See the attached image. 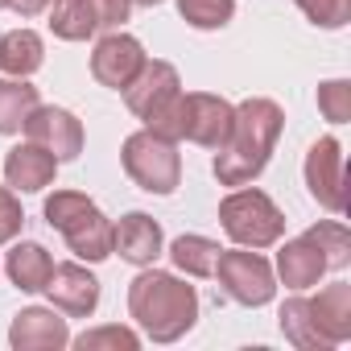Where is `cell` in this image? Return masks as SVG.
Instances as JSON below:
<instances>
[{
  "instance_id": "12",
  "label": "cell",
  "mask_w": 351,
  "mask_h": 351,
  "mask_svg": "<svg viewBox=\"0 0 351 351\" xmlns=\"http://www.w3.org/2000/svg\"><path fill=\"white\" fill-rule=\"evenodd\" d=\"M46 293L54 302V310L71 314V318H87L99 306V281L83 269V265H54Z\"/></svg>"
},
{
  "instance_id": "27",
  "label": "cell",
  "mask_w": 351,
  "mask_h": 351,
  "mask_svg": "<svg viewBox=\"0 0 351 351\" xmlns=\"http://www.w3.org/2000/svg\"><path fill=\"white\" fill-rule=\"evenodd\" d=\"M318 108L330 124H347L351 120V83L347 79H330L318 87Z\"/></svg>"
},
{
  "instance_id": "31",
  "label": "cell",
  "mask_w": 351,
  "mask_h": 351,
  "mask_svg": "<svg viewBox=\"0 0 351 351\" xmlns=\"http://www.w3.org/2000/svg\"><path fill=\"white\" fill-rule=\"evenodd\" d=\"M50 5H54V0H9V9L21 13V17H38V13H46Z\"/></svg>"
},
{
  "instance_id": "9",
  "label": "cell",
  "mask_w": 351,
  "mask_h": 351,
  "mask_svg": "<svg viewBox=\"0 0 351 351\" xmlns=\"http://www.w3.org/2000/svg\"><path fill=\"white\" fill-rule=\"evenodd\" d=\"M178 91H182L178 71H173L169 62H157V58L149 62V58H145V62H141V71H136V75L128 79V87H124V104H128V108L149 124V120H153V116H157L173 95H178Z\"/></svg>"
},
{
  "instance_id": "28",
  "label": "cell",
  "mask_w": 351,
  "mask_h": 351,
  "mask_svg": "<svg viewBox=\"0 0 351 351\" xmlns=\"http://www.w3.org/2000/svg\"><path fill=\"white\" fill-rule=\"evenodd\" d=\"M298 9L322 29H343L351 21V0H298Z\"/></svg>"
},
{
  "instance_id": "15",
  "label": "cell",
  "mask_w": 351,
  "mask_h": 351,
  "mask_svg": "<svg viewBox=\"0 0 351 351\" xmlns=\"http://www.w3.org/2000/svg\"><path fill=\"white\" fill-rule=\"evenodd\" d=\"M306 310H310L326 347H339L351 339V285L347 281H335L318 298H306Z\"/></svg>"
},
{
  "instance_id": "5",
  "label": "cell",
  "mask_w": 351,
  "mask_h": 351,
  "mask_svg": "<svg viewBox=\"0 0 351 351\" xmlns=\"http://www.w3.org/2000/svg\"><path fill=\"white\" fill-rule=\"evenodd\" d=\"M219 219L240 248H269L285 236V215L265 191H232L219 203Z\"/></svg>"
},
{
  "instance_id": "20",
  "label": "cell",
  "mask_w": 351,
  "mask_h": 351,
  "mask_svg": "<svg viewBox=\"0 0 351 351\" xmlns=\"http://www.w3.org/2000/svg\"><path fill=\"white\" fill-rule=\"evenodd\" d=\"M219 252L223 248L215 240H207V236H178V240L169 244V261L178 265L182 273H191V277H211Z\"/></svg>"
},
{
  "instance_id": "10",
  "label": "cell",
  "mask_w": 351,
  "mask_h": 351,
  "mask_svg": "<svg viewBox=\"0 0 351 351\" xmlns=\"http://www.w3.org/2000/svg\"><path fill=\"white\" fill-rule=\"evenodd\" d=\"M232 116L236 108L223 99V95H207V91H195L186 95V116H182V141H195L203 149H219L232 132Z\"/></svg>"
},
{
  "instance_id": "8",
  "label": "cell",
  "mask_w": 351,
  "mask_h": 351,
  "mask_svg": "<svg viewBox=\"0 0 351 351\" xmlns=\"http://www.w3.org/2000/svg\"><path fill=\"white\" fill-rule=\"evenodd\" d=\"M25 136L34 141V145H42V149H50L58 161H75L79 153H83V124L66 112V108H34L29 116H25Z\"/></svg>"
},
{
  "instance_id": "1",
  "label": "cell",
  "mask_w": 351,
  "mask_h": 351,
  "mask_svg": "<svg viewBox=\"0 0 351 351\" xmlns=\"http://www.w3.org/2000/svg\"><path fill=\"white\" fill-rule=\"evenodd\" d=\"M285 128V116L273 99H244L232 116V132L219 145L215 157V178L223 186H248L256 173L269 165L273 145Z\"/></svg>"
},
{
  "instance_id": "6",
  "label": "cell",
  "mask_w": 351,
  "mask_h": 351,
  "mask_svg": "<svg viewBox=\"0 0 351 351\" xmlns=\"http://www.w3.org/2000/svg\"><path fill=\"white\" fill-rule=\"evenodd\" d=\"M211 277H219L228 298L240 306H265V302H273V289H277L273 269L261 252H219Z\"/></svg>"
},
{
  "instance_id": "11",
  "label": "cell",
  "mask_w": 351,
  "mask_h": 351,
  "mask_svg": "<svg viewBox=\"0 0 351 351\" xmlns=\"http://www.w3.org/2000/svg\"><path fill=\"white\" fill-rule=\"evenodd\" d=\"M141 62H145V50H141L136 38H128V34H108V38H99V46H95V54H91V75H95L104 87L124 91L128 79L141 71Z\"/></svg>"
},
{
  "instance_id": "24",
  "label": "cell",
  "mask_w": 351,
  "mask_h": 351,
  "mask_svg": "<svg viewBox=\"0 0 351 351\" xmlns=\"http://www.w3.org/2000/svg\"><path fill=\"white\" fill-rule=\"evenodd\" d=\"M178 13L195 29H223L236 17V0H178Z\"/></svg>"
},
{
  "instance_id": "32",
  "label": "cell",
  "mask_w": 351,
  "mask_h": 351,
  "mask_svg": "<svg viewBox=\"0 0 351 351\" xmlns=\"http://www.w3.org/2000/svg\"><path fill=\"white\" fill-rule=\"evenodd\" d=\"M132 5H145V9H153V5H161V0H132Z\"/></svg>"
},
{
  "instance_id": "4",
  "label": "cell",
  "mask_w": 351,
  "mask_h": 351,
  "mask_svg": "<svg viewBox=\"0 0 351 351\" xmlns=\"http://www.w3.org/2000/svg\"><path fill=\"white\" fill-rule=\"evenodd\" d=\"M124 173L149 195H173L182 178V157H178V141H165L153 128H141L124 141L120 149Z\"/></svg>"
},
{
  "instance_id": "13",
  "label": "cell",
  "mask_w": 351,
  "mask_h": 351,
  "mask_svg": "<svg viewBox=\"0 0 351 351\" xmlns=\"http://www.w3.org/2000/svg\"><path fill=\"white\" fill-rule=\"evenodd\" d=\"M9 343L17 351H62L71 343V330H66V318H58L54 310H42V306H29L13 318L9 326Z\"/></svg>"
},
{
  "instance_id": "2",
  "label": "cell",
  "mask_w": 351,
  "mask_h": 351,
  "mask_svg": "<svg viewBox=\"0 0 351 351\" xmlns=\"http://www.w3.org/2000/svg\"><path fill=\"white\" fill-rule=\"evenodd\" d=\"M128 314L153 343H178L199 322V293L173 273L149 269L128 285Z\"/></svg>"
},
{
  "instance_id": "7",
  "label": "cell",
  "mask_w": 351,
  "mask_h": 351,
  "mask_svg": "<svg viewBox=\"0 0 351 351\" xmlns=\"http://www.w3.org/2000/svg\"><path fill=\"white\" fill-rule=\"evenodd\" d=\"M306 186L318 199V207L326 211H343L347 207V161H343V145L335 136H322L310 145L306 153Z\"/></svg>"
},
{
  "instance_id": "29",
  "label": "cell",
  "mask_w": 351,
  "mask_h": 351,
  "mask_svg": "<svg viewBox=\"0 0 351 351\" xmlns=\"http://www.w3.org/2000/svg\"><path fill=\"white\" fill-rule=\"evenodd\" d=\"M87 9L95 17V29H116V25L128 21L132 0H87Z\"/></svg>"
},
{
  "instance_id": "16",
  "label": "cell",
  "mask_w": 351,
  "mask_h": 351,
  "mask_svg": "<svg viewBox=\"0 0 351 351\" xmlns=\"http://www.w3.org/2000/svg\"><path fill=\"white\" fill-rule=\"evenodd\" d=\"M112 252H120L128 265H153L161 256V228H157V219H149L145 211L124 215L112 228Z\"/></svg>"
},
{
  "instance_id": "19",
  "label": "cell",
  "mask_w": 351,
  "mask_h": 351,
  "mask_svg": "<svg viewBox=\"0 0 351 351\" xmlns=\"http://www.w3.org/2000/svg\"><path fill=\"white\" fill-rule=\"evenodd\" d=\"M46 50H42V38L34 29H13V34H0V71L13 75V79H25L42 66Z\"/></svg>"
},
{
  "instance_id": "23",
  "label": "cell",
  "mask_w": 351,
  "mask_h": 351,
  "mask_svg": "<svg viewBox=\"0 0 351 351\" xmlns=\"http://www.w3.org/2000/svg\"><path fill=\"white\" fill-rule=\"evenodd\" d=\"M281 330H285V339H289L293 347H302V351H330V347L322 343V335H318V326H314V318H310L302 293L281 306Z\"/></svg>"
},
{
  "instance_id": "26",
  "label": "cell",
  "mask_w": 351,
  "mask_h": 351,
  "mask_svg": "<svg viewBox=\"0 0 351 351\" xmlns=\"http://www.w3.org/2000/svg\"><path fill=\"white\" fill-rule=\"evenodd\" d=\"M79 351H99V347H116V351H136L141 339L128 330V326H95V330H83L75 339Z\"/></svg>"
},
{
  "instance_id": "3",
  "label": "cell",
  "mask_w": 351,
  "mask_h": 351,
  "mask_svg": "<svg viewBox=\"0 0 351 351\" xmlns=\"http://www.w3.org/2000/svg\"><path fill=\"white\" fill-rule=\"evenodd\" d=\"M46 223L54 232H62V240L71 244V252L79 261H108L112 256V223L108 215L79 191H54L46 199Z\"/></svg>"
},
{
  "instance_id": "21",
  "label": "cell",
  "mask_w": 351,
  "mask_h": 351,
  "mask_svg": "<svg viewBox=\"0 0 351 351\" xmlns=\"http://www.w3.org/2000/svg\"><path fill=\"white\" fill-rule=\"evenodd\" d=\"M34 108H38V87H29L25 79L0 83V132H21V124Z\"/></svg>"
},
{
  "instance_id": "33",
  "label": "cell",
  "mask_w": 351,
  "mask_h": 351,
  "mask_svg": "<svg viewBox=\"0 0 351 351\" xmlns=\"http://www.w3.org/2000/svg\"><path fill=\"white\" fill-rule=\"evenodd\" d=\"M0 9H9V0H0Z\"/></svg>"
},
{
  "instance_id": "30",
  "label": "cell",
  "mask_w": 351,
  "mask_h": 351,
  "mask_svg": "<svg viewBox=\"0 0 351 351\" xmlns=\"http://www.w3.org/2000/svg\"><path fill=\"white\" fill-rule=\"evenodd\" d=\"M21 223H25V215H21V203H17V195L0 186V244H9V240L21 232Z\"/></svg>"
},
{
  "instance_id": "25",
  "label": "cell",
  "mask_w": 351,
  "mask_h": 351,
  "mask_svg": "<svg viewBox=\"0 0 351 351\" xmlns=\"http://www.w3.org/2000/svg\"><path fill=\"white\" fill-rule=\"evenodd\" d=\"M306 236L322 248V256H326L330 269H343V265L351 261V232H347L339 219H322V223H314Z\"/></svg>"
},
{
  "instance_id": "18",
  "label": "cell",
  "mask_w": 351,
  "mask_h": 351,
  "mask_svg": "<svg viewBox=\"0 0 351 351\" xmlns=\"http://www.w3.org/2000/svg\"><path fill=\"white\" fill-rule=\"evenodd\" d=\"M5 273L13 277L17 289L38 293V289H46V281H50V273H54V261H50V252H46L42 244H17V248L9 252V261H5Z\"/></svg>"
},
{
  "instance_id": "17",
  "label": "cell",
  "mask_w": 351,
  "mask_h": 351,
  "mask_svg": "<svg viewBox=\"0 0 351 351\" xmlns=\"http://www.w3.org/2000/svg\"><path fill=\"white\" fill-rule=\"evenodd\" d=\"M277 273L289 289H310V285H318L322 273H330V265L310 236H298L277 252Z\"/></svg>"
},
{
  "instance_id": "22",
  "label": "cell",
  "mask_w": 351,
  "mask_h": 351,
  "mask_svg": "<svg viewBox=\"0 0 351 351\" xmlns=\"http://www.w3.org/2000/svg\"><path fill=\"white\" fill-rule=\"evenodd\" d=\"M50 29L62 38V42H87L95 29V17L87 9V0H54L50 9Z\"/></svg>"
},
{
  "instance_id": "14",
  "label": "cell",
  "mask_w": 351,
  "mask_h": 351,
  "mask_svg": "<svg viewBox=\"0 0 351 351\" xmlns=\"http://www.w3.org/2000/svg\"><path fill=\"white\" fill-rule=\"evenodd\" d=\"M54 173H58V157H54L50 149L34 145V141L9 149V157H5V178H9V186L21 191V195L46 191V186L54 182Z\"/></svg>"
}]
</instances>
